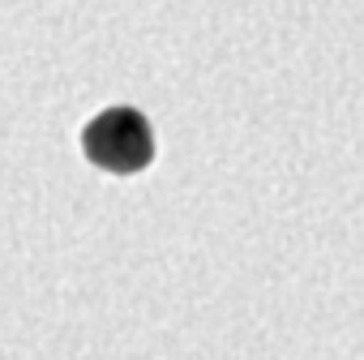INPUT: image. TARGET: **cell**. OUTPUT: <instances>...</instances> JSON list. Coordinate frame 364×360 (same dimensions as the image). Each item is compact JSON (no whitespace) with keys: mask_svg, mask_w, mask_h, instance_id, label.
Instances as JSON below:
<instances>
[{"mask_svg":"<svg viewBox=\"0 0 364 360\" xmlns=\"http://www.w3.org/2000/svg\"><path fill=\"white\" fill-rule=\"evenodd\" d=\"M82 150L107 176H137L154 159V129L137 107H107L82 129Z\"/></svg>","mask_w":364,"mask_h":360,"instance_id":"obj_1","label":"cell"}]
</instances>
